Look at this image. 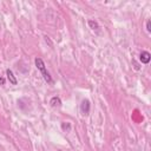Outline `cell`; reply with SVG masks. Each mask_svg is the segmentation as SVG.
Instances as JSON below:
<instances>
[{
	"label": "cell",
	"mask_w": 151,
	"mask_h": 151,
	"mask_svg": "<svg viewBox=\"0 0 151 151\" xmlns=\"http://www.w3.org/2000/svg\"><path fill=\"white\" fill-rule=\"evenodd\" d=\"M34 64H35L37 68L40 71V73H41V76H42L44 80H45L47 84H53V79H52L51 74L47 72V70H46V66H45V63H44V60H42L41 58L37 57V58L34 59Z\"/></svg>",
	"instance_id": "1"
},
{
	"label": "cell",
	"mask_w": 151,
	"mask_h": 151,
	"mask_svg": "<svg viewBox=\"0 0 151 151\" xmlns=\"http://www.w3.org/2000/svg\"><path fill=\"white\" fill-rule=\"evenodd\" d=\"M139 60L142 64H149L151 60V54L147 51H142L139 54Z\"/></svg>",
	"instance_id": "2"
},
{
	"label": "cell",
	"mask_w": 151,
	"mask_h": 151,
	"mask_svg": "<svg viewBox=\"0 0 151 151\" xmlns=\"http://www.w3.org/2000/svg\"><path fill=\"white\" fill-rule=\"evenodd\" d=\"M90 107H91L90 101H88L87 99H84V100L81 101V104H80V111H81V113H83V114H88Z\"/></svg>",
	"instance_id": "3"
},
{
	"label": "cell",
	"mask_w": 151,
	"mask_h": 151,
	"mask_svg": "<svg viewBox=\"0 0 151 151\" xmlns=\"http://www.w3.org/2000/svg\"><path fill=\"white\" fill-rule=\"evenodd\" d=\"M6 76H7V79L9 80V83H11L12 85H17V84H18V80H17L14 73L12 72V70H9V68L6 70Z\"/></svg>",
	"instance_id": "4"
},
{
	"label": "cell",
	"mask_w": 151,
	"mask_h": 151,
	"mask_svg": "<svg viewBox=\"0 0 151 151\" xmlns=\"http://www.w3.org/2000/svg\"><path fill=\"white\" fill-rule=\"evenodd\" d=\"M50 105L52 107H60L61 106V99L59 97H52L50 99Z\"/></svg>",
	"instance_id": "5"
},
{
	"label": "cell",
	"mask_w": 151,
	"mask_h": 151,
	"mask_svg": "<svg viewBox=\"0 0 151 151\" xmlns=\"http://www.w3.org/2000/svg\"><path fill=\"white\" fill-rule=\"evenodd\" d=\"M87 24H88L90 28H92V29H98V28H99L98 22H97V21H94V20H88V21H87Z\"/></svg>",
	"instance_id": "6"
},
{
	"label": "cell",
	"mask_w": 151,
	"mask_h": 151,
	"mask_svg": "<svg viewBox=\"0 0 151 151\" xmlns=\"http://www.w3.org/2000/svg\"><path fill=\"white\" fill-rule=\"evenodd\" d=\"M61 129H63V130H66V131L68 132V131L71 130V124H70V123H66V124L63 123V124H61Z\"/></svg>",
	"instance_id": "7"
},
{
	"label": "cell",
	"mask_w": 151,
	"mask_h": 151,
	"mask_svg": "<svg viewBox=\"0 0 151 151\" xmlns=\"http://www.w3.org/2000/svg\"><path fill=\"white\" fill-rule=\"evenodd\" d=\"M146 31H147L149 33L151 32V21H150V20L146 21Z\"/></svg>",
	"instance_id": "8"
},
{
	"label": "cell",
	"mask_w": 151,
	"mask_h": 151,
	"mask_svg": "<svg viewBox=\"0 0 151 151\" xmlns=\"http://www.w3.org/2000/svg\"><path fill=\"white\" fill-rule=\"evenodd\" d=\"M0 85H5V78L0 77Z\"/></svg>",
	"instance_id": "9"
}]
</instances>
